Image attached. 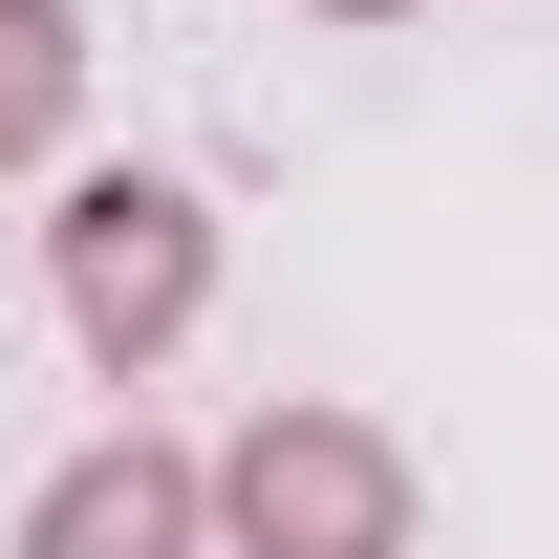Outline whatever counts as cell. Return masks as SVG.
Here are the masks:
<instances>
[{
  "instance_id": "1",
  "label": "cell",
  "mask_w": 559,
  "mask_h": 559,
  "mask_svg": "<svg viewBox=\"0 0 559 559\" xmlns=\"http://www.w3.org/2000/svg\"><path fill=\"white\" fill-rule=\"evenodd\" d=\"M215 516L259 559H409V452L345 409H259L237 430V474H215Z\"/></svg>"
},
{
  "instance_id": "2",
  "label": "cell",
  "mask_w": 559,
  "mask_h": 559,
  "mask_svg": "<svg viewBox=\"0 0 559 559\" xmlns=\"http://www.w3.org/2000/svg\"><path fill=\"white\" fill-rule=\"evenodd\" d=\"M66 323H86L108 366H130V345H173V323H194V194L108 173V194L66 215Z\"/></svg>"
},
{
  "instance_id": "3",
  "label": "cell",
  "mask_w": 559,
  "mask_h": 559,
  "mask_svg": "<svg viewBox=\"0 0 559 559\" xmlns=\"http://www.w3.org/2000/svg\"><path fill=\"white\" fill-rule=\"evenodd\" d=\"M194 538V474L173 452H86V474H44V516H22V559H173Z\"/></svg>"
},
{
  "instance_id": "4",
  "label": "cell",
  "mask_w": 559,
  "mask_h": 559,
  "mask_svg": "<svg viewBox=\"0 0 559 559\" xmlns=\"http://www.w3.org/2000/svg\"><path fill=\"white\" fill-rule=\"evenodd\" d=\"M44 108H66V22H44V0H0V151L44 130Z\"/></svg>"
}]
</instances>
